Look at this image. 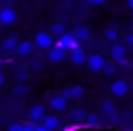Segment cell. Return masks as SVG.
Here are the masks:
<instances>
[{
  "instance_id": "cell-1",
  "label": "cell",
  "mask_w": 133,
  "mask_h": 131,
  "mask_svg": "<svg viewBox=\"0 0 133 131\" xmlns=\"http://www.w3.org/2000/svg\"><path fill=\"white\" fill-rule=\"evenodd\" d=\"M54 47L62 49V50H78L81 49V42L71 34H64V35H61L57 39V44H54Z\"/></svg>"
},
{
  "instance_id": "cell-2",
  "label": "cell",
  "mask_w": 133,
  "mask_h": 131,
  "mask_svg": "<svg viewBox=\"0 0 133 131\" xmlns=\"http://www.w3.org/2000/svg\"><path fill=\"white\" fill-rule=\"evenodd\" d=\"M34 46H37L42 50H51L54 47V40H52L51 34L47 32H39L36 34V39H34Z\"/></svg>"
},
{
  "instance_id": "cell-3",
  "label": "cell",
  "mask_w": 133,
  "mask_h": 131,
  "mask_svg": "<svg viewBox=\"0 0 133 131\" xmlns=\"http://www.w3.org/2000/svg\"><path fill=\"white\" fill-rule=\"evenodd\" d=\"M128 91H130V84L127 81H123V79H116L110 88V92L115 98H123V96H127Z\"/></svg>"
},
{
  "instance_id": "cell-4",
  "label": "cell",
  "mask_w": 133,
  "mask_h": 131,
  "mask_svg": "<svg viewBox=\"0 0 133 131\" xmlns=\"http://www.w3.org/2000/svg\"><path fill=\"white\" fill-rule=\"evenodd\" d=\"M88 67L91 69L93 72H99L104 69V64H106V61H104L103 56H99V54H93V56L88 57Z\"/></svg>"
},
{
  "instance_id": "cell-5",
  "label": "cell",
  "mask_w": 133,
  "mask_h": 131,
  "mask_svg": "<svg viewBox=\"0 0 133 131\" xmlns=\"http://www.w3.org/2000/svg\"><path fill=\"white\" fill-rule=\"evenodd\" d=\"M17 20V12L10 7H3L0 9V24L2 25H10Z\"/></svg>"
},
{
  "instance_id": "cell-6",
  "label": "cell",
  "mask_w": 133,
  "mask_h": 131,
  "mask_svg": "<svg viewBox=\"0 0 133 131\" xmlns=\"http://www.w3.org/2000/svg\"><path fill=\"white\" fill-rule=\"evenodd\" d=\"M44 118H45V109H44V106L36 104V106H32V108H30L29 119L32 123H41V121H44Z\"/></svg>"
},
{
  "instance_id": "cell-7",
  "label": "cell",
  "mask_w": 133,
  "mask_h": 131,
  "mask_svg": "<svg viewBox=\"0 0 133 131\" xmlns=\"http://www.w3.org/2000/svg\"><path fill=\"white\" fill-rule=\"evenodd\" d=\"M110 56L115 62H121L127 56V49H125L123 44H113V47L110 49Z\"/></svg>"
},
{
  "instance_id": "cell-8",
  "label": "cell",
  "mask_w": 133,
  "mask_h": 131,
  "mask_svg": "<svg viewBox=\"0 0 133 131\" xmlns=\"http://www.w3.org/2000/svg\"><path fill=\"white\" fill-rule=\"evenodd\" d=\"M51 108L54 111H64L68 108V99L64 98L62 94H56L51 98Z\"/></svg>"
},
{
  "instance_id": "cell-9",
  "label": "cell",
  "mask_w": 133,
  "mask_h": 131,
  "mask_svg": "<svg viewBox=\"0 0 133 131\" xmlns=\"http://www.w3.org/2000/svg\"><path fill=\"white\" fill-rule=\"evenodd\" d=\"M61 94L64 96L66 99H78V98H83V94H84V88H81V86H74V88H71V89L62 91Z\"/></svg>"
},
{
  "instance_id": "cell-10",
  "label": "cell",
  "mask_w": 133,
  "mask_h": 131,
  "mask_svg": "<svg viewBox=\"0 0 133 131\" xmlns=\"http://www.w3.org/2000/svg\"><path fill=\"white\" fill-rule=\"evenodd\" d=\"M88 61V56L84 54L83 49H78V50H71V62L76 64V66H81Z\"/></svg>"
},
{
  "instance_id": "cell-11",
  "label": "cell",
  "mask_w": 133,
  "mask_h": 131,
  "mask_svg": "<svg viewBox=\"0 0 133 131\" xmlns=\"http://www.w3.org/2000/svg\"><path fill=\"white\" fill-rule=\"evenodd\" d=\"M47 57H49L51 62H61V61H64V57H66V50L57 49V47H52V49L49 50Z\"/></svg>"
},
{
  "instance_id": "cell-12",
  "label": "cell",
  "mask_w": 133,
  "mask_h": 131,
  "mask_svg": "<svg viewBox=\"0 0 133 131\" xmlns=\"http://www.w3.org/2000/svg\"><path fill=\"white\" fill-rule=\"evenodd\" d=\"M42 125H44L49 131H54V129L59 128V118H57V116H54V114H45Z\"/></svg>"
},
{
  "instance_id": "cell-13",
  "label": "cell",
  "mask_w": 133,
  "mask_h": 131,
  "mask_svg": "<svg viewBox=\"0 0 133 131\" xmlns=\"http://www.w3.org/2000/svg\"><path fill=\"white\" fill-rule=\"evenodd\" d=\"M34 49V44L29 42V40H24V42H19V47H17V52L20 56H29Z\"/></svg>"
},
{
  "instance_id": "cell-14",
  "label": "cell",
  "mask_w": 133,
  "mask_h": 131,
  "mask_svg": "<svg viewBox=\"0 0 133 131\" xmlns=\"http://www.w3.org/2000/svg\"><path fill=\"white\" fill-rule=\"evenodd\" d=\"M17 47H19V42H17L15 37H9V39H5V42H3V49H5L7 52H15Z\"/></svg>"
},
{
  "instance_id": "cell-15",
  "label": "cell",
  "mask_w": 133,
  "mask_h": 131,
  "mask_svg": "<svg viewBox=\"0 0 133 131\" xmlns=\"http://www.w3.org/2000/svg\"><path fill=\"white\" fill-rule=\"evenodd\" d=\"M72 35L76 37V39L81 42V40H86V39H89V30L86 29V27H78V29L74 30V34Z\"/></svg>"
},
{
  "instance_id": "cell-16",
  "label": "cell",
  "mask_w": 133,
  "mask_h": 131,
  "mask_svg": "<svg viewBox=\"0 0 133 131\" xmlns=\"http://www.w3.org/2000/svg\"><path fill=\"white\" fill-rule=\"evenodd\" d=\"M86 118V113H84V109H81V108H74L71 111V119L72 121H81V119H84Z\"/></svg>"
},
{
  "instance_id": "cell-17",
  "label": "cell",
  "mask_w": 133,
  "mask_h": 131,
  "mask_svg": "<svg viewBox=\"0 0 133 131\" xmlns=\"http://www.w3.org/2000/svg\"><path fill=\"white\" fill-rule=\"evenodd\" d=\"M103 111L108 113V114H113V113L116 111V108H115V104L111 101H104L103 103Z\"/></svg>"
},
{
  "instance_id": "cell-18",
  "label": "cell",
  "mask_w": 133,
  "mask_h": 131,
  "mask_svg": "<svg viewBox=\"0 0 133 131\" xmlns=\"http://www.w3.org/2000/svg\"><path fill=\"white\" fill-rule=\"evenodd\" d=\"M104 37H106L108 40H116L118 39V30L111 27V29H108L106 32H104Z\"/></svg>"
},
{
  "instance_id": "cell-19",
  "label": "cell",
  "mask_w": 133,
  "mask_h": 131,
  "mask_svg": "<svg viewBox=\"0 0 133 131\" xmlns=\"http://www.w3.org/2000/svg\"><path fill=\"white\" fill-rule=\"evenodd\" d=\"M64 25H62V24H54V25H52V34H56V35H64Z\"/></svg>"
},
{
  "instance_id": "cell-20",
  "label": "cell",
  "mask_w": 133,
  "mask_h": 131,
  "mask_svg": "<svg viewBox=\"0 0 133 131\" xmlns=\"http://www.w3.org/2000/svg\"><path fill=\"white\" fill-rule=\"evenodd\" d=\"M116 72V67L113 64H104V74L106 76H113Z\"/></svg>"
},
{
  "instance_id": "cell-21",
  "label": "cell",
  "mask_w": 133,
  "mask_h": 131,
  "mask_svg": "<svg viewBox=\"0 0 133 131\" xmlns=\"http://www.w3.org/2000/svg\"><path fill=\"white\" fill-rule=\"evenodd\" d=\"M86 123H88V126H96L98 125V116H94V114L86 116Z\"/></svg>"
},
{
  "instance_id": "cell-22",
  "label": "cell",
  "mask_w": 133,
  "mask_h": 131,
  "mask_svg": "<svg viewBox=\"0 0 133 131\" xmlns=\"http://www.w3.org/2000/svg\"><path fill=\"white\" fill-rule=\"evenodd\" d=\"M22 128H24L22 123H12V125H9L7 131H22Z\"/></svg>"
},
{
  "instance_id": "cell-23",
  "label": "cell",
  "mask_w": 133,
  "mask_h": 131,
  "mask_svg": "<svg viewBox=\"0 0 133 131\" xmlns=\"http://www.w3.org/2000/svg\"><path fill=\"white\" fill-rule=\"evenodd\" d=\"M22 125H24L22 131H36V125L34 123H22Z\"/></svg>"
},
{
  "instance_id": "cell-24",
  "label": "cell",
  "mask_w": 133,
  "mask_h": 131,
  "mask_svg": "<svg viewBox=\"0 0 133 131\" xmlns=\"http://www.w3.org/2000/svg\"><path fill=\"white\" fill-rule=\"evenodd\" d=\"M88 2L91 3V5H103L104 0H88Z\"/></svg>"
},
{
  "instance_id": "cell-25",
  "label": "cell",
  "mask_w": 133,
  "mask_h": 131,
  "mask_svg": "<svg viewBox=\"0 0 133 131\" xmlns=\"http://www.w3.org/2000/svg\"><path fill=\"white\" fill-rule=\"evenodd\" d=\"M36 131H49L44 125H36Z\"/></svg>"
},
{
  "instance_id": "cell-26",
  "label": "cell",
  "mask_w": 133,
  "mask_h": 131,
  "mask_svg": "<svg viewBox=\"0 0 133 131\" xmlns=\"http://www.w3.org/2000/svg\"><path fill=\"white\" fill-rule=\"evenodd\" d=\"M127 44L133 46V34H128V35H127Z\"/></svg>"
},
{
  "instance_id": "cell-27",
  "label": "cell",
  "mask_w": 133,
  "mask_h": 131,
  "mask_svg": "<svg viewBox=\"0 0 133 131\" xmlns=\"http://www.w3.org/2000/svg\"><path fill=\"white\" fill-rule=\"evenodd\" d=\"M78 129V125H74V126H68V128H64V129H61V131H76Z\"/></svg>"
},
{
  "instance_id": "cell-28",
  "label": "cell",
  "mask_w": 133,
  "mask_h": 131,
  "mask_svg": "<svg viewBox=\"0 0 133 131\" xmlns=\"http://www.w3.org/2000/svg\"><path fill=\"white\" fill-rule=\"evenodd\" d=\"M3 82H5V77H3V74L0 72V89L3 88Z\"/></svg>"
},
{
  "instance_id": "cell-29",
  "label": "cell",
  "mask_w": 133,
  "mask_h": 131,
  "mask_svg": "<svg viewBox=\"0 0 133 131\" xmlns=\"http://www.w3.org/2000/svg\"><path fill=\"white\" fill-rule=\"evenodd\" d=\"M25 72H19V74H17V77H19V79H25Z\"/></svg>"
},
{
  "instance_id": "cell-30",
  "label": "cell",
  "mask_w": 133,
  "mask_h": 131,
  "mask_svg": "<svg viewBox=\"0 0 133 131\" xmlns=\"http://www.w3.org/2000/svg\"><path fill=\"white\" fill-rule=\"evenodd\" d=\"M128 7H130V9H133V0H128Z\"/></svg>"
},
{
  "instance_id": "cell-31",
  "label": "cell",
  "mask_w": 133,
  "mask_h": 131,
  "mask_svg": "<svg viewBox=\"0 0 133 131\" xmlns=\"http://www.w3.org/2000/svg\"><path fill=\"white\" fill-rule=\"evenodd\" d=\"M131 91H133V82H131Z\"/></svg>"
}]
</instances>
